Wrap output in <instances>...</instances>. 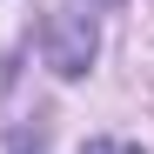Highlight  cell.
Instances as JSON below:
<instances>
[{
    "mask_svg": "<svg viewBox=\"0 0 154 154\" xmlns=\"http://www.w3.org/2000/svg\"><path fill=\"white\" fill-rule=\"evenodd\" d=\"M94 47H100L94 20L81 7H54V20H47V67H54L60 81H81L94 67Z\"/></svg>",
    "mask_w": 154,
    "mask_h": 154,
    "instance_id": "cell-1",
    "label": "cell"
},
{
    "mask_svg": "<svg viewBox=\"0 0 154 154\" xmlns=\"http://www.w3.org/2000/svg\"><path fill=\"white\" fill-rule=\"evenodd\" d=\"M81 154H141V147H134V141H87Z\"/></svg>",
    "mask_w": 154,
    "mask_h": 154,
    "instance_id": "cell-2",
    "label": "cell"
},
{
    "mask_svg": "<svg viewBox=\"0 0 154 154\" xmlns=\"http://www.w3.org/2000/svg\"><path fill=\"white\" fill-rule=\"evenodd\" d=\"M94 7H121V0H94Z\"/></svg>",
    "mask_w": 154,
    "mask_h": 154,
    "instance_id": "cell-3",
    "label": "cell"
}]
</instances>
